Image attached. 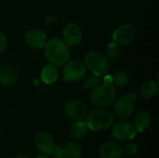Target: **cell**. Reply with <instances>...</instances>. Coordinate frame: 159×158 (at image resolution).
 <instances>
[{
    "label": "cell",
    "instance_id": "6da1fadb",
    "mask_svg": "<svg viewBox=\"0 0 159 158\" xmlns=\"http://www.w3.org/2000/svg\"><path fill=\"white\" fill-rule=\"evenodd\" d=\"M44 53L47 60L56 66H62L71 57L70 47L62 38L53 37L48 40L44 46Z\"/></svg>",
    "mask_w": 159,
    "mask_h": 158
},
{
    "label": "cell",
    "instance_id": "7a4b0ae2",
    "mask_svg": "<svg viewBox=\"0 0 159 158\" xmlns=\"http://www.w3.org/2000/svg\"><path fill=\"white\" fill-rule=\"evenodd\" d=\"M86 123L89 129L92 131H103L113 127L115 117L113 114L104 108H95L88 113Z\"/></svg>",
    "mask_w": 159,
    "mask_h": 158
},
{
    "label": "cell",
    "instance_id": "3957f363",
    "mask_svg": "<svg viewBox=\"0 0 159 158\" xmlns=\"http://www.w3.org/2000/svg\"><path fill=\"white\" fill-rule=\"evenodd\" d=\"M117 99V92L111 83H103L94 88L90 95L89 100L96 107L105 108L113 105Z\"/></svg>",
    "mask_w": 159,
    "mask_h": 158
},
{
    "label": "cell",
    "instance_id": "277c9868",
    "mask_svg": "<svg viewBox=\"0 0 159 158\" xmlns=\"http://www.w3.org/2000/svg\"><path fill=\"white\" fill-rule=\"evenodd\" d=\"M86 67L94 74L102 76L109 71L110 61L107 57L100 51H89L85 56L84 61Z\"/></svg>",
    "mask_w": 159,
    "mask_h": 158
},
{
    "label": "cell",
    "instance_id": "5b68a950",
    "mask_svg": "<svg viewBox=\"0 0 159 158\" xmlns=\"http://www.w3.org/2000/svg\"><path fill=\"white\" fill-rule=\"evenodd\" d=\"M137 101V95L134 92H129L125 96H122L115 102V113L116 115L122 120L129 118L135 108V102Z\"/></svg>",
    "mask_w": 159,
    "mask_h": 158
},
{
    "label": "cell",
    "instance_id": "8992f818",
    "mask_svg": "<svg viewBox=\"0 0 159 158\" xmlns=\"http://www.w3.org/2000/svg\"><path fill=\"white\" fill-rule=\"evenodd\" d=\"M87 74V67L80 60H69L63 64L62 76L64 82H75L83 79Z\"/></svg>",
    "mask_w": 159,
    "mask_h": 158
},
{
    "label": "cell",
    "instance_id": "52a82bcc",
    "mask_svg": "<svg viewBox=\"0 0 159 158\" xmlns=\"http://www.w3.org/2000/svg\"><path fill=\"white\" fill-rule=\"evenodd\" d=\"M137 134L134 125L129 121H120L112 129V136L117 142H128L132 140Z\"/></svg>",
    "mask_w": 159,
    "mask_h": 158
},
{
    "label": "cell",
    "instance_id": "ba28073f",
    "mask_svg": "<svg viewBox=\"0 0 159 158\" xmlns=\"http://www.w3.org/2000/svg\"><path fill=\"white\" fill-rule=\"evenodd\" d=\"M65 115L74 121H82L88 115L87 106L78 100H69L64 103Z\"/></svg>",
    "mask_w": 159,
    "mask_h": 158
},
{
    "label": "cell",
    "instance_id": "9c48e42d",
    "mask_svg": "<svg viewBox=\"0 0 159 158\" xmlns=\"http://www.w3.org/2000/svg\"><path fill=\"white\" fill-rule=\"evenodd\" d=\"M135 34V27L131 23H124L115 30L113 41L118 46H126L134 39Z\"/></svg>",
    "mask_w": 159,
    "mask_h": 158
},
{
    "label": "cell",
    "instance_id": "30bf717a",
    "mask_svg": "<svg viewBox=\"0 0 159 158\" xmlns=\"http://www.w3.org/2000/svg\"><path fill=\"white\" fill-rule=\"evenodd\" d=\"M82 36L83 34L81 28L75 22L68 23L62 30V40L69 47H74L80 44Z\"/></svg>",
    "mask_w": 159,
    "mask_h": 158
},
{
    "label": "cell",
    "instance_id": "8fae6325",
    "mask_svg": "<svg viewBox=\"0 0 159 158\" xmlns=\"http://www.w3.org/2000/svg\"><path fill=\"white\" fill-rule=\"evenodd\" d=\"M36 149L45 156H50L55 148V142L50 134L45 131L39 132L34 139Z\"/></svg>",
    "mask_w": 159,
    "mask_h": 158
},
{
    "label": "cell",
    "instance_id": "7c38bea8",
    "mask_svg": "<svg viewBox=\"0 0 159 158\" xmlns=\"http://www.w3.org/2000/svg\"><path fill=\"white\" fill-rule=\"evenodd\" d=\"M20 73L16 66L12 64H4L0 67V85L4 87H11L15 85L19 79Z\"/></svg>",
    "mask_w": 159,
    "mask_h": 158
},
{
    "label": "cell",
    "instance_id": "4fadbf2b",
    "mask_svg": "<svg viewBox=\"0 0 159 158\" xmlns=\"http://www.w3.org/2000/svg\"><path fill=\"white\" fill-rule=\"evenodd\" d=\"M24 40L29 47L34 49H39L44 47L48 38L45 32L39 29H31L24 34Z\"/></svg>",
    "mask_w": 159,
    "mask_h": 158
},
{
    "label": "cell",
    "instance_id": "5bb4252c",
    "mask_svg": "<svg viewBox=\"0 0 159 158\" xmlns=\"http://www.w3.org/2000/svg\"><path fill=\"white\" fill-rule=\"evenodd\" d=\"M124 155V148L117 142H108L100 148L101 158H121Z\"/></svg>",
    "mask_w": 159,
    "mask_h": 158
},
{
    "label": "cell",
    "instance_id": "9a60e30c",
    "mask_svg": "<svg viewBox=\"0 0 159 158\" xmlns=\"http://www.w3.org/2000/svg\"><path fill=\"white\" fill-rule=\"evenodd\" d=\"M60 71L58 66L54 64H48L44 66V68L41 71V80L47 84V85H51L55 83L59 77Z\"/></svg>",
    "mask_w": 159,
    "mask_h": 158
},
{
    "label": "cell",
    "instance_id": "2e32d148",
    "mask_svg": "<svg viewBox=\"0 0 159 158\" xmlns=\"http://www.w3.org/2000/svg\"><path fill=\"white\" fill-rule=\"evenodd\" d=\"M89 132V128L87 126L86 121H75V123L71 126L69 130V135L74 140H82Z\"/></svg>",
    "mask_w": 159,
    "mask_h": 158
},
{
    "label": "cell",
    "instance_id": "e0dca14e",
    "mask_svg": "<svg viewBox=\"0 0 159 158\" xmlns=\"http://www.w3.org/2000/svg\"><path fill=\"white\" fill-rule=\"evenodd\" d=\"M151 124V115L147 111H140L134 120V128L138 132L145 131Z\"/></svg>",
    "mask_w": 159,
    "mask_h": 158
},
{
    "label": "cell",
    "instance_id": "ac0fdd59",
    "mask_svg": "<svg viewBox=\"0 0 159 158\" xmlns=\"http://www.w3.org/2000/svg\"><path fill=\"white\" fill-rule=\"evenodd\" d=\"M64 158H81L83 156L82 148L75 142H69L62 146Z\"/></svg>",
    "mask_w": 159,
    "mask_h": 158
},
{
    "label": "cell",
    "instance_id": "d6986e66",
    "mask_svg": "<svg viewBox=\"0 0 159 158\" xmlns=\"http://www.w3.org/2000/svg\"><path fill=\"white\" fill-rule=\"evenodd\" d=\"M158 92V84L156 81H146L140 88V93L143 98L148 100L155 97Z\"/></svg>",
    "mask_w": 159,
    "mask_h": 158
},
{
    "label": "cell",
    "instance_id": "ffe728a7",
    "mask_svg": "<svg viewBox=\"0 0 159 158\" xmlns=\"http://www.w3.org/2000/svg\"><path fill=\"white\" fill-rule=\"evenodd\" d=\"M129 80V74L125 70H118L112 75V83H113L112 85L118 88H123L127 86Z\"/></svg>",
    "mask_w": 159,
    "mask_h": 158
},
{
    "label": "cell",
    "instance_id": "44dd1931",
    "mask_svg": "<svg viewBox=\"0 0 159 158\" xmlns=\"http://www.w3.org/2000/svg\"><path fill=\"white\" fill-rule=\"evenodd\" d=\"M83 88L86 89H90L93 90L94 88H96L98 86H100L102 84V78L101 76L91 74L89 75H87L83 78Z\"/></svg>",
    "mask_w": 159,
    "mask_h": 158
},
{
    "label": "cell",
    "instance_id": "7402d4cb",
    "mask_svg": "<svg viewBox=\"0 0 159 158\" xmlns=\"http://www.w3.org/2000/svg\"><path fill=\"white\" fill-rule=\"evenodd\" d=\"M120 46L116 44L115 42L109 44L108 48H107V59L111 61H117L121 58V50H120Z\"/></svg>",
    "mask_w": 159,
    "mask_h": 158
},
{
    "label": "cell",
    "instance_id": "603a6c76",
    "mask_svg": "<svg viewBox=\"0 0 159 158\" xmlns=\"http://www.w3.org/2000/svg\"><path fill=\"white\" fill-rule=\"evenodd\" d=\"M123 148H124V154H126L129 156H133L138 153V146L135 143L127 144Z\"/></svg>",
    "mask_w": 159,
    "mask_h": 158
},
{
    "label": "cell",
    "instance_id": "cb8c5ba5",
    "mask_svg": "<svg viewBox=\"0 0 159 158\" xmlns=\"http://www.w3.org/2000/svg\"><path fill=\"white\" fill-rule=\"evenodd\" d=\"M52 158H64L63 156V150H62V146L61 145H55V148L52 152V154L50 155Z\"/></svg>",
    "mask_w": 159,
    "mask_h": 158
},
{
    "label": "cell",
    "instance_id": "d4e9b609",
    "mask_svg": "<svg viewBox=\"0 0 159 158\" xmlns=\"http://www.w3.org/2000/svg\"><path fill=\"white\" fill-rule=\"evenodd\" d=\"M7 47V37L5 33L0 30V55L5 51Z\"/></svg>",
    "mask_w": 159,
    "mask_h": 158
},
{
    "label": "cell",
    "instance_id": "484cf974",
    "mask_svg": "<svg viewBox=\"0 0 159 158\" xmlns=\"http://www.w3.org/2000/svg\"><path fill=\"white\" fill-rule=\"evenodd\" d=\"M13 158H30L28 156H26V155H17V156H15Z\"/></svg>",
    "mask_w": 159,
    "mask_h": 158
},
{
    "label": "cell",
    "instance_id": "4316f807",
    "mask_svg": "<svg viewBox=\"0 0 159 158\" xmlns=\"http://www.w3.org/2000/svg\"><path fill=\"white\" fill-rule=\"evenodd\" d=\"M35 158H49L48 157V156H45V155H39V156H37Z\"/></svg>",
    "mask_w": 159,
    "mask_h": 158
}]
</instances>
